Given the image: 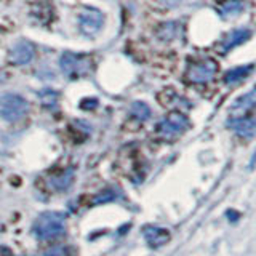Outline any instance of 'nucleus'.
Segmentation results:
<instances>
[{"mask_svg":"<svg viewBox=\"0 0 256 256\" xmlns=\"http://www.w3.org/2000/svg\"><path fill=\"white\" fill-rule=\"evenodd\" d=\"M72 181H74V172L68 170L62 174H58V176H54V178H52L50 184L56 190H66L72 184Z\"/></svg>","mask_w":256,"mask_h":256,"instance_id":"nucleus-12","label":"nucleus"},{"mask_svg":"<svg viewBox=\"0 0 256 256\" xmlns=\"http://www.w3.org/2000/svg\"><path fill=\"white\" fill-rule=\"evenodd\" d=\"M66 230V214L61 212H45L32 224V234L38 240L54 238Z\"/></svg>","mask_w":256,"mask_h":256,"instance_id":"nucleus-1","label":"nucleus"},{"mask_svg":"<svg viewBox=\"0 0 256 256\" xmlns=\"http://www.w3.org/2000/svg\"><path fill=\"white\" fill-rule=\"evenodd\" d=\"M253 70V66L252 64H248V66H240V68H236L229 70L226 76H224V82L228 85H234V84H238L240 80H244L245 77H248L252 74Z\"/></svg>","mask_w":256,"mask_h":256,"instance_id":"nucleus-11","label":"nucleus"},{"mask_svg":"<svg viewBox=\"0 0 256 256\" xmlns=\"http://www.w3.org/2000/svg\"><path fill=\"white\" fill-rule=\"evenodd\" d=\"M228 126L230 130H234L237 134L244 136V138H248V140H252L256 132L254 118H252V117H234L228 122Z\"/></svg>","mask_w":256,"mask_h":256,"instance_id":"nucleus-9","label":"nucleus"},{"mask_svg":"<svg viewBox=\"0 0 256 256\" xmlns=\"http://www.w3.org/2000/svg\"><path fill=\"white\" fill-rule=\"evenodd\" d=\"M244 2L242 0H228L220 6V12L222 16H234L244 12Z\"/></svg>","mask_w":256,"mask_h":256,"instance_id":"nucleus-13","label":"nucleus"},{"mask_svg":"<svg viewBox=\"0 0 256 256\" xmlns=\"http://www.w3.org/2000/svg\"><path fill=\"white\" fill-rule=\"evenodd\" d=\"M216 72H218V64L206 58L190 64L188 68V78L194 84H208L210 80H213Z\"/></svg>","mask_w":256,"mask_h":256,"instance_id":"nucleus-5","label":"nucleus"},{"mask_svg":"<svg viewBox=\"0 0 256 256\" xmlns=\"http://www.w3.org/2000/svg\"><path fill=\"white\" fill-rule=\"evenodd\" d=\"M250 36H252L250 29H237L234 32H230V34L222 40V44H221L222 48H221V50L228 52V50H230V48H234L236 45L242 44L244 40H246Z\"/></svg>","mask_w":256,"mask_h":256,"instance_id":"nucleus-10","label":"nucleus"},{"mask_svg":"<svg viewBox=\"0 0 256 256\" xmlns=\"http://www.w3.org/2000/svg\"><path fill=\"white\" fill-rule=\"evenodd\" d=\"M44 256H69V250L64 246H56V248H53V250L46 252Z\"/></svg>","mask_w":256,"mask_h":256,"instance_id":"nucleus-19","label":"nucleus"},{"mask_svg":"<svg viewBox=\"0 0 256 256\" xmlns=\"http://www.w3.org/2000/svg\"><path fill=\"white\" fill-rule=\"evenodd\" d=\"M60 68L62 74L69 77H80L92 70V58L86 54H76L66 52L60 60Z\"/></svg>","mask_w":256,"mask_h":256,"instance_id":"nucleus-4","label":"nucleus"},{"mask_svg":"<svg viewBox=\"0 0 256 256\" xmlns=\"http://www.w3.org/2000/svg\"><path fill=\"white\" fill-rule=\"evenodd\" d=\"M253 104H254V92H250L248 94L242 96V98L234 104V108L240 106V108H244V110H246V109H252Z\"/></svg>","mask_w":256,"mask_h":256,"instance_id":"nucleus-17","label":"nucleus"},{"mask_svg":"<svg viewBox=\"0 0 256 256\" xmlns=\"http://www.w3.org/2000/svg\"><path fill=\"white\" fill-rule=\"evenodd\" d=\"M162 4H165L166 6H176L180 4V0H162Z\"/></svg>","mask_w":256,"mask_h":256,"instance_id":"nucleus-21","label":"nucleus"},{"mask_svg":"<svg viewBox=\"0 0 256 256\" xmlns=\"http://www.w3.org/2000/svg\"><path fill=\"white\" fill-rule=\"evenodd\" d=\"M29 106L21 94L16 93H4L0 94V117L6 122H18L26 116Z\"/></svg>","mask_w":256,"mask_h":256,"instance_id":"nucleus-2","label":"nucleus"},{"mask_svg":"<svg viewBox=\"0 0 256 256\" xmlns=\"http://www.w3.org/2000/svg\"><path fill=\"white\" fill-rule=\"evenodd\" d=\"M130 114L136 118L140 120V122H144V120H148L149 116H150V109L148 104H144L141 101H136L132 104V109H130Z\"/></svg>","mask_w":256,"mask_h":256,"instance_id":"nucleus-14","label":"nucleus"},{"mask_svg":"<svg viewBox=\"0 0 256 256\" xmlns=\"http://www.w3.org/2000/svg\"><path fill=\"white\" fill-rule=\"evenodd\" d=\"M34 54H36V50H34V46H32V44L26 42V40H20V42L10 50V53H8V60H10V62L21 66V64L30 62L32 58H34Z\"/></svg>","mask_w":256,"mask_h":256,"instance_id":"nucleus-8","label":"nucleus"},{"mask_svg":"<svg viewBox=\"0 0 256 256\" xmlns=\"http://www.w3.org/2000/svg\"><path fill=\"white\" fill-rule=\"evenodd\" d=\"M116 198V194L112 190H104L101 192L100 196L94 197V204H104V202H109V200H114Z\"/></svg>","mask_w":256,"mask_h":256,"instance_id":"nucleus-18","label":"nucleus"},{"mask_svg":"<svg viewBox=\"0 0 256 256\" xmlns=\"http://www.w3.org/2000/svg\"><path fill=\"white\" fill-rule=\"evenodd\" d=\"M40 101H42L44 106L53 108L56 104V101H58V94H56L54 92H52V90H44L42 93H40Z\"/></svg>","mask_w":256,"mask_h":256,"instance_id":"nucleus-16","label":"nucleus"},{"mask_svg":"<svg viewBox=\"0 0 256 256\" xmlns=\"http://www.w3.org/2000/svg\"><path fill=\"white\" fill-rule=\"evenodd\" d=\"M0 256H14L13 250H10L8 246H0Z\"/></svg>","mask_w":256,"mask_h":256,"instance_id":"nucleus-20","label":"nucleus"},{"mask_svg":"<svg viewBox=\"0 0 256 256\" xmlns=\"http://www.w3.org/2000/svg\"><path fill=\"white\" fill-rule=\"evenodd\" d=\"M188 128H189V118L184 116L182 112L174 110L160 120L157 132L162 138L173 140V138H178L180 134H182Z\"/></svg>","mask_w":256,"mask_h":256,"instance_id":"nucleus-3","label":"nucleus"},{"mask_svg":"<svg viewBox=\"0 0 256 256\" xmlns=\"http://www.w3.org/2000/svg\"><path fill=\"white\" fill-rule=\"evenodd\" d=\"M102 13L96 8H86L82 13H80V29H82L85 34H96L101 26H102Z\"/></svg>","mask_w":256,"mask_h":256,"instance_id":"nucleus-6","label":"nucleus"},{"mask_svg":"<svg viewBox=\"0 0 256 256\" xmlns=\"http://www.w3.org/2000/svg\"><path fill=\"white\" fill-rule=\"evenodd\" d=\"M142 237L150 248L164 246L166 242H170V238H172L170 230L166 228H160V226H144Z\"/></svg>","mask_w":256,"mask_h":256,"instance_id":"nucleus-7","label":"nucleus"},{"mask_svg":"<svg viewBox=\"0 0 256 256\" xmlns=\"http://www.w3.org/2000/svg\"><path fill=\"white\" fill-rule=\"evenodd\" d=\"M180 24L178 22H166L164 24L162 28L158 30V36L165 38V40H172L174 37H178V32H180Z\"/></svg>","mask_w":256,"mask_h":256,"instance_id":"nucleus-15","label":"nucleus"}]
</instances>
